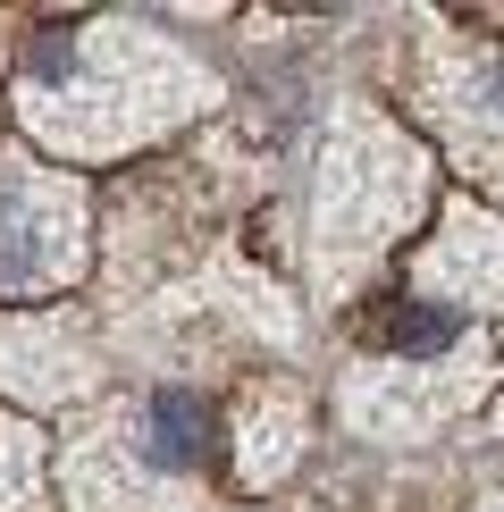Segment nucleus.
Instances as JSON below:
<instances>
[{
    "label": "nucleus",
    "instance_id": "nucleus-3",
    "mask_svg": "<svg viewBox=\"0 0 504 512\" xmlns=\"http://www.w3.org/2000/svg\"><path fill=\"white\" fill-rule=\"evenodd\" d=\"M496 387V361L488 345H462L446 361H362L353 370V387H345V420L353 429H370V437H429L437 420H454V412H471L479 395Z\"/></svg>",
    "mask_w": 504,
    "mask_h": 512
},
{
    "label": "nucleus",
    "instance_id": "nucleus-6",
    "mask_svg": "<svg viewBox=\"0 0 504 512\" xmlns=\"http://www.w3.org/2000/svg\"><path fill=\"white\" fill-rule=\"evenodd\" d=\"M126 437H135L143 471L185 479V471H202V462H210V403L194 387H152V395L135 403V420H126Z\"/></svg>",
    "mask_w": 504,
    "mask_h": 512
},
{
    "label": "nucleus",
    "instance_id": "nucleus-7",
    "mask_svg": "<svg viewBox=\"0 0 504 512\" xmlns=\"http://www.w3.org/2000/svg\"><path fill=\"white\" fill-rule=\"evenodd\" d=\"M362 345L387 353V361H446V353L471 345V319H454V311L420 303L412 286H395V294H370V311H362Z\"/></svg>",
    "mask_w": 504,
    "mask_h": 512
},
{
    "label": "nucleus",
    "instance_id": "nucleus-9",
    "mask_svg": "<svg viewBox=\"0 0 504 512\" xmlns=\"http://www.w3.org/2000/svg\"><path fill=\"white\" fill-rule=\"evenodd\" d=\"M496 437H504V403H496Z\"/></svg>",
    "mask_w": 504,
    "mask_h": 512
},
{
    "label": "nucleus",
    "instance_id": "nucleus-2",
    "mask_svg": "<svg viewBox=\"0 0 504 512\" xmlns=\"http://www.w3.org/2000/svg\"><path fill=\"white\" fill-rule=\"evenodd\" d=\"M412 101L446 135L462 177H479L488 194H504V42H471L462 26L454 34L437 26L429 59L412 76Z\"/></svg>",
    "mask_w": 504,
    "mask_h": 512
},
{
    "label": "nucleus",
    "instance_id": "nucleus-1",
    "mask_svg": "<svg viewBox=\"0 0 504 512\" xmlns=\"http://www.w3.org/2000/svg\"><path fill=\"white\" fill-rule=\"evenodd\" d=\"M429 202V160L395 135L370 101H345L320 152V244H328V286L362 277Z\"/></svg>",
    "mask_w": 504,
    "mask_h": 512
},
{
    "label": "nucleus",
    "instance_id": "nucleus-5",
    "mask_svg": "<svg viewBox=\"0 0 504 512\" xmlns=\"http://www.w3.org/2000/svg\"><path fill=\"white\" fill-rule=\"evenodd\" d=\"M412 294L454 319L504 303V219L479 202H446L437 210V236L412 252Z\"/></svg>",
    "mask_w": 504,
    "mask_h": 512
},
{
    "label": "nucleus",
    "instance_id": "nucleus-4",
    "mask_svg": "<svg viewBox=\"0 0 504 512\" xmlns=\"http://www.w3.org/2000/svg\"><path fill=\"white\" fill-rule=\"evenodd\" d=\"M84 261V194L26 160H0V286H68Z\"/></svg>",
    "mask_w": 504,
    "mask_h": 512
},
{
    "label": "nucleus",
    "instance_id": "nucleus-8",
    "mask_svg": "<svg viewBox=\"0 0 504 512\" xmlns=\"http://www.w3.org/2000/svg\"><path fill=\"white\" fill-rule=\"evenodd\" d=\"M294 454H303V403L294 395H269L261 420L244 412V479H278Z\"/></svg>",
    "mask_w": 504,
    "mask_h": 512
},
{
    "label": "nucleus",
    "instance_id": "nucleus-10",
    "mask_svg": "<svg viewBox=\"0 0 504 512\" xmlns=\"http://www.w3.org/2000/svg\"><path fill=\"white\" fill-rule=\"evenodd\" d=\"M479 512H504V496H496V504H479Z\"/></svg>",
    "mask_w": 504,
    "mask_h": 512
}]
</instances>
